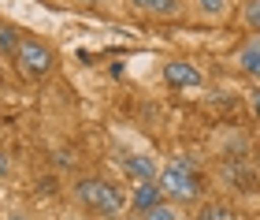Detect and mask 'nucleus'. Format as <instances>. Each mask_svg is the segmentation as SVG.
I'll return each mask as SVG.
<instances>
[{"instance_id":"nucleus-1","label":"nucleus","mask_w":260,"mask_h":220,"mask_svg":"<svg viewBox=\"0 0 260 220\" xmlns=\"http://www.w3.org/2000/svg\"><path fill=\"white\" fill-rule=\"evenodd\" d=\"M75 194H78V202L86 205V209L101 213V216H119L126 209V198L104 179H82L75 187Z\"/></svg>"},{"instance_id":"nucleus-2","label":"nucleus","mask_w":260,"mask_h":220,"mask_svg":"<svg viewBox=\"0 0 260 220\" xmlns=\"http://www.w3.org/2000/svg\"><path fill=\"white\" fill-rule=\"evenodd\" d=\"M160 190H164V194H171V198H179V202L197 198L201 183H197V172H193L190 160H186V157L168 160V164L160 168Z\"/></svg>"},{"instance_id":"nucleus-3","label":"nucleus","mask_w":260,"mask_h":220,"mask_svg":"<svg viewBox=\"0 0 260 220\" xmlns=\"http://www.w3.org/2000/svg\"><path fill=\"white\" fill-rule=\"evenodd\" d=\"M15 64H19L22 75L41 78V75L52 71V49H49V45H41L38 38H22L19 49H15Z\"/></svg>"},{"instance_id":"nucleus-4","label":"nucleus","mask_w":260,"mask_h":220,"mask_svg":"<svg viewBox=\"0 0 260 220\" xmlns=\"http://www.w3.org/2000/svg\"><path fill=\"white\" fill-rule=\"evenodd\" d=\"M164 82L171 90H193V86H201V71L186 60H171V64H164Z\"/></svg>"},{"instance_id":"nucleus-5","label":"nucleus","mask_w":260,"mask_h":220,"mask_svg":"<svg viewBox=\"0 0 260 220\" xmlns=\"http://www.w3.org/2000/svg\"><path fill=\"white\" fill-rule=\"evenodd\" d=\"M123 172H126L134 183H152V179L160 176L156 160L145 157V153H130V157H123Z\"/></svg>"},{"instance_id":"nucleus-6","label":"nucleus","mask_w":260,"mask_h":220,"mask_svg":"<svg viewBox=\"0 0 260 220\" xmlns=\"http://www.w3.org/2000/svg\"><path fill=\"white\" fill-rule=\"evenodd\" d=\"M156 205H164L160 202V183H138L134 194H130V209L134 213H152Z\"/></svg>"},{"instance_id":"nucleus-7","label":"nucleus","mask_w":260,"mask_h":220,"mask_svg":"<svg viewBox=\"0 0 260 220\" xmlns=\"http://www.w3.org/2000/svg\"><path fill=\"white\" fill-rule=\"evenodd\" d=\"M238 67H242L245 75L260 78V38H253L249 45H242V52H238Z\"/></svg>"},{"instance_id":"nucleus-8","label":"nucleus","mask_w":260,"mask_h":220,"mask_svg":"<svg viewBox=\"0 0 260 220\" xmlns=\"http://www.w3.org/2000/svg\"><path fill=\"white\" fill-rule=\"evenodd\" d=\"M138 11H149V15H160V19H168L179 11V0H130Z\"/></svg>"},{"instance_id":"nucleus-9","label":"nucleus","mask_w":260,"mask_h":220,"mask_svg":"<svg viewBox=\"0 0 260 220\" xmlns=\"http://www.w3.org/2000/svg\"><path fill=\"white\" fill-rule=\"evenodd\" d=\"M197 220H238V216H234L231 205H223V202H208V205H201Z\"/></svg>"},{"instance_id":"nucleus-10","label":"nucleus","mask_w":260,"mask_h":220,"mask_svg":"<svg viewBox=\"0 0 260 220\" xmlns=\"http://www.w3.org/2000/svg\"><path fill=\"white\" fill-rule=\"evenodd\" d=\"M223 176H227V179H234L231 187H238V190H249L253 183H256V176H253V172H249V168H238V164H227V168H223Z\"/></svg>"},{"instance_id":"nucleus-11","label":"nucleus","mask_w":260,"mask_h":220,"mask_svg":"<svg viewBox=\"0 0 260 220\" xmlns=\"http://www.w3.org/2000/svg\"><path fill=\"white\" fill-rule=\"evenodd\" d=\"M19 30L15 26H0V52H15L19 49Z\"/></svg>"},{"instance_id":"nucleus-12","label":"nucleus","mask_w":260,"mask_h":220,"mask_svg":"<svg viewBox=\"0 0 260 220\" xmlns=\"http://www.w3.org/2000/svg\"><path fill=\"white\" fill-rule=\"evenodd\" d=\"M242 19H245V26L260 30V0H245V8H242Z\"/></svg>"},{"instance_id":"nucleus-13","label":"nucleus","mask_w":260,"mask_h":220,"mask_svg":"<svg viewBox=\"0 0 260 220\" xmlns=\"http://www.w3.org/2000/svg\"><path fill=\"white\" fill-rule=\"evenodd\" d=\"M193 4L201 8V15H223V11H227V0H193Z\"/></svg>"},{"instance_id":"nucleus-14","label":"nucleus","mask_w":260,"mask_h":220,"mask_svg":"<svg viewBox=\"0 0 260 220\" xmlns=\"http://www.w3.org/2000/svg\"><path fill=\"white\" fill-rule=\"evenodd\" d=\"M145 220H175V209L171 205H156L152 213H145Z\"/></svg>"},{"instance_id":"nucleus-15","label":"nucleus","mask_w":260,"mask_h":220,"mask_svg":"<svg viewBox=\"0 0 260 220\" xmlns=\"http://www.w3.org/2000/svg\"><path fill=\"white\" fill-rule=\"evenodd\" d=\"M8 176H11V164H8V157L0 153V179H8Z\"/></svg>"},{"instance_id":"nucleus-16","label":"nucleus","mask_w":260,"mask_h":220,"mask_svg":"<svg viewBox=\"0 0 260 220\" xmlns=\"http://www.w3.org/2000/svg\"><path fill=\"white\" fill-rule=\"evenodd\" d=\"M249 108H253V116H256V120H260V90H256V94H253V101H249Z\"/></svg>"},{"instance_id":"nucleus-17","label":"nucleus","mask_w":260,"mask_h":220,"mask_svg":"<svg viewBox=\"0 0 260 220\" xmlns=\"http://www.w3.org/2000/svg\"><path fill=\"white\" fill-rule=\"evenodd\" d=\"M78 4H101V0H78Z\"/></svg>"},{"instance_id":"nucleus-18","label":"nucleus","mask_w":260,"mask_h":220,"mask_svg":"<svg viewBox=\"0 0 260 220\" xmlns=\"http://www.w3.org/2000/svg\"><path fill=\"white\" fill-rule=\"evenodd\" d=\"M8 220H26V216H8Z\"/></svg>"}]
</instances>
